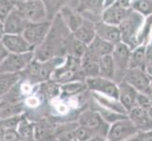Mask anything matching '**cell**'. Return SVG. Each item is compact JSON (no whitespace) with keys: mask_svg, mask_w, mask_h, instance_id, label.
Here are the masks:
<instances>
[{"mask_svg":"<svg viewBox=\"0 0 152 141\" xmlns=\"http://www.w3.org/2000/svg\"><path fill=\"white\" fill-rule=\"evenodd\" d=\"M72 36L61 14H57L52 20L50 30L44 43L35 48L34 59L39 61H48L54 57L66 56L68 43Z\"/></svg>","mask_w":152,"mask_h":141,"instance_id":"obj_1","label":"cell"},{"mask_svg":"<svg viewBox=\"0 0 152 141\" xmlns=\"http://www.w3.org/2000/svg\"><path fill=\"white\" fill-rule=\"evenodd\" d=\"M64 60L65 56L54 57L48 61H39L34 59L24 71L20 72V76L33 85L41 84L51 80L55 70L64 63Z\"/></svg>","mask_w":152,"mask_h":141,"instance_id":"obj_2","label":"cell"},{"mask_svg":"<svg viewBox=\"0 0 152 141\" xmlns=\"http://www.w3.org/2000/svg\"><path fill=\"white\" fill-rule=\"evenodd\" d=\"M145 17L132 9L128 16L119 25L118 27L121 33V41L127 44L132 50L141 46L139 39L145 24Z\"/></svg>","mask_w":152,"mask_h":141,"instance_id":"obj_3","label":"cell"},{"mask_svg":"<svg viewBox=\"0 0 152 141\" xmlns=\"http://www.w3.org/2000/svg\"><path fill=\"white\" fill-rule=\"evenodd\" d=\"M86 77L81 69V59L73 56H66L65 60L55 70L51 77L60 85L75 81H85Z\"/></svg>","mask_w":152,"mask_h":141,"instance_id":"obj_4","label":"cell"},{"mask_svg":"<svg viewBox=\"0 0 152 141\" xmlns=\"http://www.w3.org/2000/svg\"><path fill=\"white\" fill-rule=\"evenodd\" d=\"M77 122L80 126L90 129L91 131L95 133L96 135L107 139V135L111 124H109L105 121L96 110H94V109L89 107L80 115Z\"/></svg>","mask_w":152,"mask_h":141,"instance_id":"obj_5","label":"cell"},{"mask_svg":"<svg viewBox=\"0 0 152 141\" xmlns=\"http://www.w3.org/2000/svg\"><path fill=\"white\" fill-rule=\"evenodd\" d=\"M132 49L122 41L114 45L112 56L114 63V78L113 81L119 84L124 80L126 72L129 68V59Z\"/></svg>","mask_w":152,"mask_h":141,"instance_id":"obj_6","label":"cell"},{"mask_svg":"<svg viewBox=\"0 0 152 141\" xmlns=\"http://www.w3.org/2000/svg\"><path fill=\"white\" fill-rule=\"evenodd\" d=\"M15 8L29 23H40L48 20L43 0H25L15 4Z\"/></svg>","mask_w":152,"mask_h":141,"instance_id":"obj_7","label":"cell"},{"mask_svg":"<svg viewBox=\"0 0 152 141\" xmlns=\"http://www.w3.org/2000/svg\"><path fill=\"white\" fill-rule=\"evenodd\" d=\"M34 59V51L24 54L10 53L0 64V74H20Z\"/></svg>","mask_w":152,"mask_h":141,"instance_id":"obj_8","label":"cell"},{"mask_svg":"<svg viewBox=\"0 0 152 141\" xmlns=\"http://www.w3.org/2000/svg\"><path fill=\"white\" fill-rule=\"evenodd\" d=\"M139 132L132 121L126 119L111 124L107 135V141H127Z\"/></svg>","mask_w":152,"mask_h":141,"instance_id":"obj_9","label":"cell"},{"mask_svg":"<svg viewBox=\"0 0 152 141\" xmlns=\"http://www.w3.org/2000/svg\"><path fill=\"white\" fill-rule=\"evenodd\" d=\"M51 24L52 21L48 20L40 23H28L22 35L34 50L44 43L50 30Z\"/></svg>","mask_w":152,"mask_h":141,"instance_id":"obj_10","label":"cell"},{"mask_svg":"<svg viewBox=\"0 0 152 141\" xmlns=\"http://www.w3.org/2000/svg\"><path fill=\"white\" fill-rule=\"evenodd\" d=\"M85 83L89 91L102 94V95L111 97L118 100L119 90L118 84L113 80L107 79L100 76L86 78Z\"/></svg>","mask_w":152,"mask_h":141,"instance_id":"obj_11","label":"cell"},{"mask_svg":"<svg viewBox=\"0 0 152 141\" xmlns=\"http://www.w3.org/2000/svg\"><path fill=\"white\" fill-rule=\"evenodd\" d=\"M123 81L133 87L139 93L150 98V76L145 71L140 69H129Z\"/></svg>","mask_w":152,"mask_h":141,"instance_id":"obj_12","label":"cell"},{"mask_svg":"<svg viewBox=\"0 0 152 141\" xmlns=\"http://www.w3.org/2000/svg\"><path fill=\"white\" fill-rule=\"evenodd\" d=\"M84 19L93 23L101 21V15L105 9L104 0H78V6L76 9Z\"/></svg>","mask_w":152,"mask_h":141,"instance_id":"obj_13","label":"cell"},{"mask_svg":"<svg viewBox=\"0 0 152 141\" xmlns=\"http://www.w3.org/2000/svg\"><path fill=\"white\" fill-rule=\"evenodd\" d=\"M28 23L29 22L24 17V15L16 8H14L3 22L5 34L22 35Z\"/></svg>","mask_w":152,"mask_h":141,"instance_id":"obj_14","label":"cell"},{"mask_svg":"<svg viewBox=\"0 0 152 141\" xmlns=\"http://www.w3.org/2000/svg\"><path fill=\"white\" fill-rule=\"evenodd\" d=\"M1 41L9 53L24 54L34 51V48L28 43L23 35L5 34Z\"/></svg>","mask_w":152,"mask_h":141,"instance_id":"obj_15","label":"cell"},{"mask_svg":"<svg viewBox=\"0 0 152 141\" xmlns=\"http://www.w3.org/2000/svg\"><path fill=\"white\" fill-rule=\"evenodd\" d=\"M118 90H119L118 100L129 113L132 109L137 106V99H138L139 92L133 87H132L125 81L119 83Z\"/></svg>","mask_w":152,"mask_h":141,"instance_id":"obj_16","label":"cell"},{"mask_svg":"<svg viewBox=\"0 0 152 141\" xmlns=\"http://www.w3.org/2000/svg\"><path fill=\"white\" fill-rule=\"evenodd\" d=\"M96 34L97 37L108 41L113 45L121 43V33L120 29L116 25H109L104 23L103 21H99L96 23Z\"/></svg>","mask_w":152,"mask_h":141,"instance_id":"obj_17","label":"cell"},{"mask_svg":"<svg viewBox=\"0 0 152 141\" xmlns=\"http://www.w3.org/2000/svg\"><path fill=\"white\" fill-rule=\"evenodd\" d=\"M130 12H132V9H126L118 6L116 3H113V5L109 6L103 10V13L101 15V21H103L106 24L119 27V25L123 22Z\"/></svg>","mask_w":152,"mask_h":141,"instance_id":"obj_18","label":"cell"},{"mask_svg":"<svg viewBox=\"0 0 152 141\" xmlns=\"http://www.w3.org/2000/svg\"><path fill=\"white\" fill-rule=\"evenodd\" d=\"M128 117L139 131L152 130V117L145 109L136 106L128 113Z\"/></svg>","mask_w":152,"mask_h":141,"instance_id":"obj_19","label":"cell"},{"mask_svg":"<svg viewBox=\"0 0 152 141\" xmlns=\"http://www.w3.org/2000/svg\"><path fill=\"white\" fill-rule=\"evenodd\" d=\"M114 45L108 41L96 37L94 39L92 43L87 46V50L84 55H87L94 59L99 60V59L104 56L112 55Z\"/></svg>","mask_w":152,"mask_h":141,"instance_id":"obj_20","label":"cell"},{"mask_svg":"<svg viewBox=\"0 0 152 141\" xmlns=\"http://www.w3.org/2000/svg\"><path fill=\"white\" fill-rule=\"evenodd\" d=\"M60 14L66 27L69 28L72 33L76 32L82 25L83 21H84V17L82 16L81 13L78 12L77 9H71L67 6L61 9Z\"/></svg>","mask_w":152,"mask_h":141,"instance_id":"obj_21","label":"cell"},{"mask_svg":"<svg viewBox=\"0 0 152 141\" xmlns=\"http://www.w3.org/2000/svg\"><path fill=\"white\" fill-rule=\"evenodd\" d=\"M91 95H92L93 100L100 107L108 109V110L117 112L119 114L128 115V111L124 108V106L121 104V103L119 102V100L102 95V94H99V93H96V92H91Z\"/></svg>","mask_w":152,"mask_h":141,"instance_id":"obj_22","label":"cell"},{"mask_svg":"<svg viewBox=\"0 0 152 141\" xmlns=\"http://www.w3.org/2000/svg\"><path fill=\"white\" fill-rule=\"evenodd\" d=\"M95 25L96 24L93 23L92 21L84 19L81 27L76 32L72 34L74 35V37L77 40H80L81 43H85L88 46L94 40V39L96 37Z\"/></svg>","mask_w":152,"mask_h":141,"instance_id":"obj_23","label":"cell"},{"mask_svg":"<svg viewBox=\"0 0 152 141\" xmlns=\"http://www.w3.org/2000/svg\"><path fill=\"white\" fill-rule=\"evenodd\" d=\"M146 61V46L141 45L132 50L129 69H140L145 71Z\"/></svg>","mask_w":152,"mask_h":141,"instance_id":"obj_24","label":"cell"},{"mask_svg":"<svg viewBox=\"0 0 152 141\" xmlns=\"http://www.w3.org/2000/svg\"><path fill=\"white\" fill-rule=\"evenodd\" d=\"M24 114L23 103H10L0 101V119H10Z\"/></svg>","mask_w":152,"mask_h":141,"instance_id":"obj_25","label":"cell"},{"mask_svg":"<svg viewBox=\"0 0 152 141\" xmlns=\"http://www.w3.org/2000/svg\"><path fill=\"white\" fill-rule=\"evenodd\" d=\"M99 76L113 80L114 78V63L112 55H107L100 57L98 60Z\"/></svg>","mask_w":152,"mask_h":141,"instance_id":"obj_26","label":"cell"},{"mask_svg":"<svg viewBox=\"0 0 152 141\" xmlns=\"http://www.w3.org/2000/svg\"><path fill=\"white\" fill-rule=\"evenodd\" d=\"M61 95L64 96H74L80 95L88 90L85 81H75L66 83V84L61 85Z\"/></svg>","mask_w":152,"mask_h":141,"instance_id":"obj_27","label":"cell"},{"mask_svg":"<svg viewBox=\"0 0 152 141\" xmlns=\"http://www.w3.org/2000/svg\"><path fill=\"white\" fill-rule=\"evenodd\" d=\"M81 69L86 78L99 76L98 60L94 59L87 55H84L81 59Z\"/></svg>","mask_w":152,"mask_h":141,"instance_id":"obj_28","label":"cell"},{"mask_svg":"<svg viewBox=\"0 0 152 141\" xmlns=\"http://www.w3.org/2000/svg\"><path fill=\"white\" fill-rule=\"evenodd\" d=\"M20 74H0V99L20 79Z\"/></svg>","mask_w":152,"mask_h":141,"instance_id":"obj_29","label":"cell"},{"mask_svg":"<svg viewBox=\"0 0 152 141\" xmlns=\"http://www.w3.org/2000/svg\"><path fill=\"white\" fill-rule=\"evenodd\" d=\"M35 122L29 119L23 114V118L17 127V131L20 134L21 137L25 139H35L34 137Z\"/></svg>","mask_w":152,"mask_h":141,"instance_id":"obj_30","label":"cell"},{"mask_svg":"<svg viewBox=\"0 0 152 141\" xmlns=\"http://www.w3.org/2000/svg\"><path fill=\"white\" fill-rule=\"evenodd\" d=\"M69 0H43L46 9L48 20L52 21L57 14H59L61 9L66 6Z\"/></svg>","mask_w":152,"mask_h":141,"instance_id":"obj_31","label":"cell"},{"mask_svg":"<svg viewBox=\"0 0 152 141\" xmlns=\"http://www.w3.org/2000/svg\"><path fill=\"white\" fill-rule=\"evenodd\" d=\"M86 50H87V45L81 43L80 40H77L74 37V35H73L72 38L70 39L69 43H68L67 56H73L75 57H77V59H82Z\"/></svg>","mask_w":152,"mask_h":141,"instance_id":"obj_32","label":"cell"},{"mask_svg":"<svg viewBox=\"0 0 152 141\" xmlns=\"http://www.w3.org/2000/svg\"><path fill=\"white\" fill-rule=\"evenodd\" d=\"M132 9L145 18L148 17L152 15V0H132Z\"/></svg>","mask_w":152,"mask_h":141,"instance_id":"obj_33","label":"cell"},{"mask_svg":"<svg viewBox=\"0 0 152 141\" xmlns=\"http://www.w3.org/2000/svg\"><path fill=\"white\" fill-rule=\"evenodd\" d=\"M74 137H75V140L77 141H89L94 137H96V135L90 129L80 126L78 124V126L74 131Z\"/></svg>","mask_w":152,"mask_h":141,"instance_id":"obj_34","label":"cell"},{"mask_svg":"<svg viewBox=\"0 0 152 141\" xmlns=\"http://www.w3.org/2000/svg\"><path fill=\"white\" fill-rule=\"evenodd\" d=\"M14 8L15 2L13 0H0V21L4 22Z\"/></svg>","mask_w":152,"mask_h":141,"instance_id":"obj_35","label":"cell"},{"mask_svg":"<svg viewBox=\"0 0 152 141\" xmlns=\"http://www.w3.org/2000/svg\"><path fill=\"white\" fill-rule=\"evenodd\" d=\"M20 134L17 129H5L4 131V141H21Z\"/></svg>","mask_w":152,"mask_h":141,"instance_id":"obj_36","label":"cell"},{"mask_svg":"<svg viewBox=\"0 0 152 141\" xmlns=\"http://www.w3.org/2000/svg\"><path fill=\"white\" fill-rule=\"evenodd\" d=\"M127 141H152V130H149V131H139L134 137Z\"/></svg>","mask_w":152,"mask_h":141,"instance_id":"obj_37","label":"cell"},{"mask_svg":"<svg viewBox=\"0 0 152 141\" xmlns=\"http://www.w3.org/2000/svg\"><path fill=\"white\" fill-rule=\"evenodd\" d=\"M145 72L148 75L152 76V54L146 53V61H145Z\"/></svg>","mask_w":152,"mask_h":141,"instance_id":"obj_38","label":"cell"},{"mask_svg":"<svg viewBox=\"0 0 152 141\" xmlns=\"http://www.w3.org/2000/svg\"><path fill=\"white\" fill-rule=\"evenodd\" d=\"M132 0H116L114 3H116L118 6L122 7L126 9H132Z\"/></svg>","mask_w":152,"mask_h":141,"instance_id":"obj_39","label":"cell"},{"mask_svg":"<svg viewBox=\"0 0 152 141\" xmlns=\"http://www.w3.org/2000/svg\"><path fill=\"white\" fill-rule=\"evenodd\" d=\"M10 53L8 52V50L5 48V46L3 45L2 41L0 40V64L2 63V61L6 59V56L9 55Z\"/></svg>","mask_w":152,"mask_h":141,"instance_id":"obj_40","label":"cell"},{"mask_svg":"<svg viewBox=\"0 0 152 141\" xmlns=\"http://www.w3.org/2000/svg\"><path fill=\"white\" fill-rule=\"evenodd\" d=\"M4 131L5 129L3 127L2 121L0 119V141H4Z\"/></svg>","mask_w":152,"mask_h":141,"instance_id":"obj_41","label":"cell"},{"mask_svg":"<svg viewBox=\"0 0 152 141\" xmlns=\"http://www.w3.org/2000/svg\"><path fill=\"white\" fill-rule=\"evenodd\" d=\"M5 35V30H4V24L3 22L0 21V40H1Z\"/></svg>","mask_w":152,"mask_h":141,"instance_id":"obj_42","label":"cell"},{"mask_svg":"<svg viewBox=\"0 0 152 141\" xmlns=\"http://www.w3.org/2000/svg\"><path fill=\"white\" fill-rule=\"evenodd\" d=\"M146 53L148 54H152V39L148 43V44L146 45Z\"/></svg>","mask_w":152,"mask_h":141,"instance_id":"obj_43","label":"cell"},{"mask_svg":"<svg viewBox=\"0 0 152 141\" xmlns=\"http://www.w3.org/2000/svg\"><path fill=\"white\" fill-rule=\"evenodd\" d=\"M89 141H107V139L104 138V137H98V135H96V137H94L93 138H91Z\"/></svg>","mask_w":152,"mask_h":141,"instance_id":"obj_44","label":"cell"},{"mask_svg":"<svg viewBox=\"0 0 152 141\" xmlns=\"http://www.w3.org/2000/svg\"><path fill=\"white\" fill-rule=\"evenodd\" d=\"M105 1V9L108 8L109 6H111V5H113L116 0H104Z\"/></svg>","mask_w":152,"mask_h":141,"instance_id":"obj_45","label":"cell"},{"mask_svg":"<svg viewBox=\"0 0 152 141\" xmlns=\"http://www.w3.org/2000/svg\"><path fill=\"white\" fill-rule=\"evenodd\" d=\"M150 91H151V96H150V98L152 99V76H150Z\"/></svg>","mask_w":152,"mask_h":141,"instance_id":"obj_46","label":"cell"},{"mask_svg":"<svg viewBox=\"0 0 152 141\" xmlns=\"http://www.w3.org/2000/svg\"><path fill=\"white\" fill-rule=\"evenodd\" d=\"M13 1L15 2V4H16L18 2H21V1H25V0H13Z\"/></svg>","mask_w":152,"mask_h":141,"instance_id":"obj_47","label":"cell"},{"mask_svg":"<svg viewBox=\"0 0 152 141\" xmlns=\"http://www.w3.org/2000/svg\"><path fill=\"white\" fill-rule=\"evenodd\" d=\"M73 141H77V140H73Z\"/></svg>","mask_w":152,"mask_h":141,"instance_id":"obj_48","label":"cell"}]
</instances>
